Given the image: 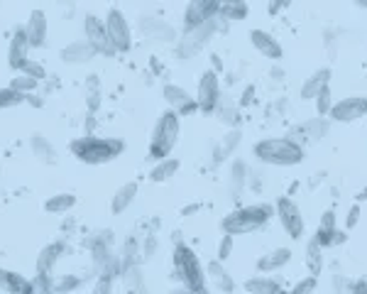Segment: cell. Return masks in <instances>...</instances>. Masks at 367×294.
Returning <instances> with one entry per match:
<instances>
[{
	"label": "cell",
	"mask_w": 367,
	"mask_h": 294,
	"mask_svg": "<svg viewBox=\"0 0 367 294\" xmlns=\"http://www.w3.org/2000/svg\"><path fill=\"white\" fill-rule=\"evenodd\" d=\"M348 292H360V294H367V282H365V280L353 282V287H348Z\"/></svg>",
	"instance_id": "cell-47"
},
{
	"label": "cell",
	"mask_w": 367,
	"mask_h": 294,
	"mask_svg": "<svg viewBox=\"0 0 367 294\" xmlns=\"http://www.w3.org/2000/svg\"><path fill=\"white\" fill-rule=\"evenodd\" d=\"M25 34H27L32 47H42L47 42V15L42 10H32V15L27 18V25H25Z\"/></svg>",
	"instance_id": "cell-19"
},
{
	"label": "cell",
	"mask_w": 367,
	"mask_h": 294,
	"mask_svg": "<svg viewBox=\"0 0 367 294\" xmlns=\"http://www.w3.org/2000/svg\"><path fill=\"white\" fill-rule=\"evenodd\" d=\"M360 221V203H355V206H350L348 216H345V228H355Z\"/></svg>",
	"instance_id": "cell-46"
},
{
	"label": "cell",
	"mask_w": 367,
	"mask_h": 294,
	"mask_svg": "<svg viewBox=\"0 0 367 294\" xmlns=\"http://www.w3.org/2000/svg\"><path fill=\"white\" fill-rule=\"evenodd\" d=\"M25 93H20V91H15L13 86H8V88H0V111L3 108H15V106H22L25 103Z\"/></svg>",
	"instance_id": "cell-35"
},
{
	"label": "cell",
	"mask_w": 367,
	"mask_h": 294,
	"mask_svg": "<svg viewBox=\"0 0 367 294\" xmlns=\"http://www.w3.org/2000/svg\"><path fill=\"white\" fill-rule=\"evenodd\" d=\"M0 290L10 294H32V280H25L18 272L0 267Z\"/></svg>",
	"instance_id": "cell-22"
},
{
	"label": "cell",
	"mask_w": 367,
	"mask_h": 294,
	"mask_svg": "<svg viewBox=\"0 0 367 294\" xmlns=\"http://www.w3.org/2000/svg\"><path fill=\"white\" fill-rule=\"evenodd\" d=\"M64 250H67V246H64L62 241L44 246L42 250H39V255H37V272H44V275H52L54 265H57L59 258L64 255Z\"/></svg>",
	"instance_id": "cell-20"
},
{
	"label": "cell",
	"mask_w": 367,
	"mask_h": 294,
	"mask_svg": "<svg viewBox=\"0 0 367 294\" xmlns=\"http://www.w3.org/2000/svg\"><path fill=\"white\" fill-rule=\"evenodd\" d=\"M181 133V121L176 111H165L155 123V131H152L150 140V157L152 159H165L172 154L176 140H179Z\"/></svg>",
	"instance_id": "cell-5"
},
{
	"label": "cell",
	"mask_w": 367,
	"mask_h": 294,
	"mask_svg": "<svg viewBox=\"0 0 367 294\" xmlns=\"http://www.w3.org/2000/svg\"><path fill=\"white\" fill-rule=\"evenodd\" d=\"M365 118H367V116H365Z\"/></svg>",
	"instance_id": "cell-52"
},
{
	"label": "cell",
	"mask_w": 367,
	"mask_h": 294,
	"mask_svg": "<svg viewBox=\"0 0 367 294\" xmlns=\"http://www.w3.org/2000/svg\"><path fill=\"white\" fill-rule=\"evenodd\" d=\"M250 42H252V47H255L257 52L262 54V57L272 59V62H277V59L284 57V49H282V44L277 42V39L272 37L270 32H265V29H252Z\"/></svg>",
	"instance_id": "cell-17"
},
{
	"label": "cell",
	"mask_w": 367,
	"mask_h": 294,
	"mask_svg": "<svg viewBox=\"0 0 367 294\" xmlns=\"http://www.w3.org/2000/svg\"><path fill=\"white\" fill-rule=\"evenodd\" d=\"M275 213L279 216L282 228L286 231V236L291 241H299L304 236L306 226H304V216H301V208L296 206V201L291 196H279L275 203Z\"/></svg>",
	"instance_id": "cell-7"
},
{
	"label": "cell",
	"mask_w": 367,
	"mask_h": 294,
	"mask_svg": "<svg viewBox=\"0 0 367 294\" xmlns=\"http://www.w3.org/2000/svg\"><path fill=\"white\" fill-rule=\"evenodd\" d=\"M10 86H13L15 91H20V93H25V96H27V93H34V91H37L39 81H37V79H32V76H27V74L20 72L18 76H15L13 81H10Z\"/></svg>",
	"instance_id": "cell-36"
},
{
	"label": "cell",
	"mask_w": 367,
	"mask_h": 294,
	"mask_svg": "<svg viewBox=\"0 0 367 294\" xmlns=\"http://www.w3.org/2000/svg\"><path fill=\"white\" fill-rule=\"evenodd\" d=\"M125 142L118 140V138H93V135H83L71 140V154L83 164H108L116 157H120Z\"/></svg>",
	"instance_id": "cell-2"
},
{
	"label": "cell",
	"mask_w": 367,
	"mask_h": 294,
	"mask_svg": "<svg viewBox=\"0 0 367 294\" xmlns=\"http://www.w3.org/2000/svg\"><path fill=\"white\" fill-rule=\"evenodd\" d=\"M328 83H331V69H319V72H314L301 83V98H304V101H314Z\"/></svg>",
	"instance_id": "cell-21"
},
{
	"label": "cell",
	"mask_w": 367,
	"mask_h": 294,
	"mask_svg": "<svg viewBox=\"0 0 367 294\" xmlns=\"http://www.w3.org/2000/svg\"><path fill=\"white\" fill-rule=\"evenodd\" d=\"M328 131H331V123L326 121V116H316L311 118V121H304L301 126H296V131L286 138H291L294 142L304 145V140H321V138H326Z\"/></svg>",
	"instance_id": "cell-14"
},
{
	"label": "cell",
	"mask_w": 367,
	"mask_h": 294,
	"mask_svg": "<svg viewBox=\"0 0 367 294\" xmlns=\"http://www.w3.org/2000/svg\"><path fill=\"white\" fill-rule=\"evenodd\" d=\"M233 238H235V236H230V233H223L221 243H218V260H221V262H226L228 258H230V253H233Z\"/></svg>",
	"instance_id": "cell-42"
},
{
	"label": "cell",
	"mask_w": 367,
	"mask_h": 294,
	"mask_svg": "<svg viewBox=\"0 0 367 294\" xmlns=\"http://www.w3.org/2000/svg\"><path fill=\"white\" fill-rule=\"evenodd\" d=\"M29 39H27V34H25V27L22 29H18V32L13 34V39H10V44H8V64H10V69H18L20 72V67H22L25 62H27V54H29Z\"/></svg>",
	"instance_id": "cell-18"
},
{
	"label": "cell",
	"mask_w": 367,
	"mask_h": 294,
	"mask_svg": "<svg viewBox=\"0 0 367 294\" xmlns=\"http://www.w3.org/2000/svg\"><path fill=\"white\" fill-rule=\"evenodd\" d=\"M363 201H367V189H365V192L358 194V203H363Z\"/></svg>",
	"instance_id": "cell-50"
},
{
	"label": "cell",
	"mask_w": 367,
	"mask_h": 294,
	"mask_svg": "<svg viewBox=\"0 0 367 294\" xmlns=\"http://www.w3.org/2000/svg\"><path fill=\"white\" fill-rule=\"evenodd\" d=\"M242 290L250 292V294H279L282 285L272 277H250V280L242 285Z\"/></svg>",
	"instance_id": "cell-28"
},
{
	"label": "cell",
	"mask_w": 367,
	"mask_h": 294,
	"mask_svg": "<svg viewBox=\"0 0 367 294\" xmlns=\"http://www.w3.org/2000/svg\"><path fill=\"white\" fill-rule=\"evenodd\" d=\"M135 196H137V184H135V182L123 184V187L116 192V196H113V201H111V211L116 213V216H120V213H125L127 208L132 206V201H135Z\"/></svg>",
	"instance_id": "cell-24"
},
{
	"label": "cell",
	"mask_w": 367,
	"mask_h": 294,
	"mask_svg": "<svg viewBox=\"0 0 367 294\" xmlns=\"http://www.w3.org/2000/svg\"><path fill=\"white\" fill-rule=\"evenodd\" d=\"M355 3H358L360 8H365V10H367V0H355Z\"/></svg>",
	"instance_id": "cell-51"
},
{
	"label": "cell",
	"mask_w": 367,
	"mask_h": 294,
	"mask_svg": "<svg viewBox=\"0 0 367 294\" xmlns=\"http://www.w3.org/2000/svg\"><path fill=\"white\" fill-rule=\"evenodd\" d=\"M83 32H86V39L93 44V49H96L98 54H106V57L118 54L106 32V20L96 18V15H86V18H83Z\"/></svg>",
	"instance_id": "cell-10"
},
{
	"label": "cell",
	"mask_w": 367,
	"mask_h": 294,
	"mask_svg": "<svg viewBox=\"0 0 367 294\" xmlns=\"http://www.w3.org/2000/svg\"><path fill=\"white\" fill-rule=\"evenodd\" d=\"M242 142V131L240 128H233V131H228L226 135H223V142H221V154L218 157L226 159L228 154H233L237 149V145Z\"/></svg>",
	"instance_id": "cell-34"
},
{
	"label": "cell",
	"mask_w": 367,
	"mask_h": 294,
	"mask_svg": "<svg viewBox=\"0 0 367 294\" xmlns=\"http://www.w3.org/2000/svg\"><path fill=\"white\" fill-rule=\"evenodd\" d=\"M211 62H213V67H216V69H213V72H223V64H221V59H218L216 54H213V57H211Z\"/></svg>",
	"instance_id": "cell-49"
},
{
	"label": "cell",
	"mask_w": 367,
	"mask_h": 294,
	"mask_svg": "<svg viewBox=\"0 0 367 294\" xmlns=\"http://www.w3.org/2000/svg\"><path fill=\"white\" fill-rule=\"evenodd\" d=\"M140 32L155 42H176V29L160 18H140Z\"/></svg>",
	"instance_id": "cell-15"
},
{
	"label": "cell",
	"mask_w": 367,
	"mask_h": 294,
	"mask_svg": "<svg viewBox=\"0 0 367 294\" xmlns=\"http://www.w3.org/2000/svg\"><path fill=\"white\" fill-rule=\"evenodd\" d=\"M250 15L245 0H221V10H218V18L223 20H245Z\"/></svg>",
	"instance_id": "cell-29"
},
{
	"label": "cell",
	"mask_w": 367,
	"mask_h": 294,
	"mask_svg": "<svg viewBox=\"0 0 367 294\" xmlns=\"http://www.w3.org/2000/svg\"><path fill=\"white\" fill-rule=\"evenodd\" d=\"M162 96H165V101L172 106V111H176L179 116H191V113L198 111L196 98L184 91L181 86H176V83H167V86L162 88Z\"/></svg>",
	"instance_id": "cell-13"
},
{
	"label": "cell",
	"mask_w": 367,
	"mask_h": 294,
	"mask_svg": "<svg viewBox=\"0 0 367 294\" xmlns=\"http://www.w3.org/2000/svg\"><path fill=\"white\" fill-rule=\"evenodd\" d=\"M230 187H233V196H240L242 189L247 187V164L242 159H235L230 167Z\"/></svg>",
	"instance_id": "cell-32"
},
{
	"label": "cell",
	"mask_w": 367,
	"mask_h": 294,
	"mask_svg": "<svg viewBox=\"0 0 367 294\" xmlns=\"http://www.w3.org/2000/svg\"><path fill=\"white\" fill-rule=\"evenodd\" d=\"M252 154L260 159L262 164H272V167H294V164L304 162V145L294 142L291 138H265V140L255 142Z\"/></svg>",
	"instance_id": "cell-1"
},
{
	"label": "cell",
	"mask_w": 367,
	"mask_h": 294,
	"mask_svg": "<svg viewBox=\"0 0 367 294\" xmlns=\"http://www.w3.org/2000/svg\"><path fill=\"white\" fill-rule=\"evenodd\" d=\"M218 10H221V0H188L186 10H184V25L193 27V25L216 20Z\"/></svg>",
	"instance_id": "cell-12"
},
{
	"label": "cell",
	"mask_w": 367,
	"mask_h": 294,
	"mask_svg": "<svg viewBox=\"0 0 367 294\" xmlns=\"http://www.w3.org/2000/svg\"><path fill=\"white\" fill-rule=\"evenodd\" d=\"M272 213H275V206H270V203H255V206L235 208V211H230L228 216H223L221 231L230 233V236L255 233L270 223Z\"/></svg>",
	"instance_id": "cell-3"
},
{
	"label": "cell",
	"mask_w": 367,
	"mask_h": 294,
	"mask_svg": "<svg viewBox=\"0 0 367 294\" xmlns=\"http://www.w3.org/2000/svg\"><path fill=\"white\" fill-rule=\"evenodd\" d=\"M252 96H255V88L247 86V93H245V98H242V106H245V103H250V101H252Z\"/></svg>",
	"instance_id": "cell-48"
},
{
	"label": "cell",
	"mask_w": 367,
	"mask_h": 294,
	"mask_svg": "<svg viewBox=\"0 0 367 294\" xmlns=\"http://www.w3.org/2000/svg\"><path fill=\"white\" fill-rule=\"evenodd\" d=\"M88 96H86V103H88V111L96 113L98 106H101V91H98V79H88Z\"/></svg>",
	"instance_id": "cell-38"
},
{
	"label": "cell",
	"mask_w": 367,
	"mask_h": 294,
	"mask_svg": "<svg viewBox=\"0 0 367 294\" xmlns=\"http://www.w3.org/2000/svg\"><path fill=\"white\" fill-rule=\"evenodd\" d=\"M213 116H218V121L228 123V126H233V123L237 121V106L235 101H233L230 96H221V101H218L216 106V113Z\"/></svg>",
	"instance_id": "cell-33"
},
{
	"label": "cell",
	"mask_w": 367,
	"mask_h": 294,
	"mask_svg": "<svg viewBox=\"0 0 367 294\" xmlns=\"http://www.w3.org/2000/svg\"><path fill=\"white\" fill-rule=\"evenodd\" d=\"M78 285H81V277L64 275L62 280H57L52 285V292H74V290H78Z\"/></svg>",
	"instance_id": "cell-39"
},
{
	"label": "cell",
	"mask_w": 367,
	"mask_h": 294,
	"mask_svg": "<svg viewBox=\"0 0 367 294\" xmlns=\"http://www.w3.org/2000/svg\"><path fill=\"white\" fill-rule=\"evenodd\" d=\"M179 167H181V162L179 159H174V157L157 159V164L152 167V172H150V182H155V184L169 182V179L179 172Z\"/></svg>",
	"instance_id": "cell-26"
},
{
	"label": "cell",
	"mask_w": 367,
	"mask_h": 294,
	"mask_svg": "<svg viewBox=\"0 0 367 294\" xmlns=\"http://www.w3.org/2000/svg\"><path fill=\"white\" fill-rule=\"evenodd\" d=\"M319 228H324V231H335V211L333 208H328V211H324V216H321V226Z\"/></svg>",
	"instance_id": "cell-45"
},
{
	"label": "cell",
	"mask_w": 367,
	"mask_h": 294,
	"mask_svg": "<svg viewBox=\"0 0 367 294\" xmlns=\"http://www.w3.org/2000/svg\"><path fill=\"white\" fill-rule=\"evenodd\" d=\"M106 32L111 37L116 52H130L132 49V29L130 22L125 20V15L120 10H111L106 15Z\"/></svg>",
	"instance_id": "cell-9"
},
{
	"label": "cell",
	"mask_w": 367,
	"mask_h": 294,
	"mask_svg": "<svg viewBox=\"0 0 367 294\" xmlns=\"http://www.w3.org/2000/svg\"><path fill=\"white\" fill-rule=\"evenodd\" d=\"M137 253H140V246H137L135 238H127L125 246H123L120 250V265H132V262H137Z\"/></svg>",
	"instance_id": "cell-37"
},
{
	"label": "cell",
	"mask_w": 367,
	"mask_h": 294,
	"mask_svg": "<svg viewBox=\"0 0 367 294\" xmlns=\"http://www.w3.org/2000/svg\"><path fill=\"white\" fill-rule=\"evenodd\" d=\"M316 287H319V277L316 275H309L306 280H301L299 285L294 287V294H309V292H316Z\"/></svg>",
	"instance_id": "cell-44"
},
{
	"label": "cell",
	"mask_w": 367,
	"mask_h": 294,
	"mask_svg": "<svg viewBox=\"0 0 367 294\" xmlns=\"http://www.w3.org/2000/svg\"><path fill=\"white\" fill-rule=\"evenodd\" d=\"M174 270H176V277L188 292L193 294H201V292H208V275L203 270L201 260L198 255L191 250L188 246L184 243H176L174 246Z\"/></svg>",
	"instance_id": "cell-4"
},
{
	"label": "cell",
	"mask_w": 367,
	"mask_h": 294,
	"mask_svg": "<svg viewBox=\"0 0 367 294\" xmlns=\"http://www.w3.org/2000/svg\"><path fill=\"white\" fill-rule=\"evenodd\" d=\"M29 147H32V154L42 164H57L59 154H57V147L52 145V140H47V138L42 135H34L32 140H29Z\"/></svg>",
	"instance_id": "cell-25"
},
{
	"label": "cell",
	"mask_w": 367,
	"mask_h": 294,
	"mask_svg": "<svg viewBox=\"0 0 367 294\" xmlns=\"http://www.w3.org/2000/svg\"><path fill=\"white\" fill-rule=\"evenodd\" d=\"M52 275H44V272H37V277L32 280V292H52Z\"/></svg>",
	"instance_id": "cell-43"
},
{
	"label": "cell",
	"mask_w": 367,
	"mask_h": 294,
	"mask_svg": "<svg viewBox=\"0 0 367 294\" xmlns=\"http://www.w3.org/2000/svg\"><path fill=\"white\" fill-rule=\"evenodd\" d=\"M221 79H218L216 72H203L201 79H198V88H196V103L198 111L203 116H213L216 113V106L221 101Z\"/></svg>",
	"instance_id": "cell-8"
},
{
	"label": "cell",
	"mask_w": 367,
	"mask_h": 294,
	"mask_svg": "<svg viewBox=\"0 0 367 294\" xmlns=\"http://www.w3.org/2000/svg\"><path fill=\"white\" fill-rule=\"evenodd\" d=\"M93 57H98V52L93 49V44L88 39H76V42H69L67 47H62L59 59L67 64H88Z\"/></svg>",
	"instance_id": "cell-16"
},
{
	"label": "cell",
	"mask_w": 367,
	"mask_h": 294,
	"mask_svg": "<svg viewBox=\"0 0 367 294\" xmlns=\"http://www.w3.org/2000/svg\"><path fill=\"white\" fill-rule=\"evenodd\" d=\"M289 260H291L289 248H275V250H270L267 255H262L260 260H257V270H260V272L282 270L284 265H289Z\"/></svg>",
	"instance_id": "cell-23"
},
{
	"label": "cell",
	"mask_w": 367,
	"mask_h": 294,
	"mask_svg": "<svg viewBox=\"0 0 367 294\" xmlns=\"http://www.w3.org/2000/svg\"><path fill=\"white\" fill-rule=\"evenodd\" d=\"M206 275L211 277L213 282H216V290H218V292H235V282H233V277L228 275L226 270H223L221 260H213V262H208V267H206Z\"/></svg>",
	"instance_id": "cell-27"
},
{
	"label": "cell",
	"mask_w": 367,
	"mask_h": 294,
	"mask_svg": "<svg viewBox=\"0 0 367 294\" xmlns=\"http://www.w3.org/2000/svg\"><path fill=\"white\" fill-rule=\"evenodd\" d=\"M306 267H309L311 275L319 277L324 272V248L311 238L309 246H306Z\"/></svg>",
	"instance_id": "cell-31"
},
{
	"label": "cell",
	"mask_w": 367,
	"mask_h": 294,
	"mask_svg": "<svg viewBox=\"0 0 367 294\" xmlns=\"http://www.w3.org/2000/svg\"><path fill=\"white\" fill-rule=\"evenodd\" d=\"M76 206V196L74 194H54V196H49L47 201H44V211L47 213H67L71 211V208Z\"/></svg>",
	"instance_id": "cell-30"
},
{
	"label": "cell",
	"mask_w": 367,
	"mask_h": 294,
	"mask_svg": "<svg viewBox=\"0 0 367 294\" xmlns=\"http://www.w3.org/2000/svg\"><path fill=\"white\" fill-rule=\"evenodd\" d=\"M218 29V20H208V22H201V25H193V27H186L176 44V57L179 59H191L211 42V37L216 34Z\"/></svg>",
	"instance_id": "cell-6"
},
{
	"label": "cell",
	"mask_w": 367,
	"mask_h": 294,
	"mask_svg": "<svg viewBox=\"0 0 367 294\" xmlns=\"http://www.w3.org/2000/svg\"><path fill=\"white\" fill-rule=\"evenodd\" d=\"M316 101V108H319V116H328L331 108H333V96H331V86H326L319 96L314 98Z\"/></svg>",
	"instance_id": "cell-40"
},
{
	"label": "cell",
	"mask_w": 367,
	"mask_h": 294,
	"mask_svg": "<svg viewBox=\"0 0 367 294\" xmlns=\"http://www.w3.org/2000/svg\"><path fill=\"white\" fill-rule=\"evenodd\" d=\"M20 72L27 74V76H32V79H37V81L47 79V69H44L39 62H32V59H27V62H25L22 67H20Z\"/></svg>",
	"instance_id": "cell-41"
},
{
	"label": "cell",
	"mask_w": 367,
	"mask_h": 294,
	"mask_svg": "<svg viewBox=\"0 0 367 294\" xmlns=\"http://www.w3.org/2000/svg\"><path fill=\"white\" fill-rule=\"evenodd\" d=\"M331 121L335 123H355L360 118L367 116V98L363 96H348L340 98V101H333V108H331Z\"/></svg>",
	"instance_id": "cell-11"
}]
</instances>
